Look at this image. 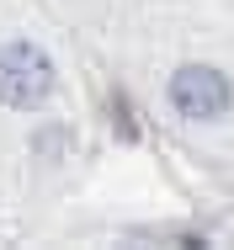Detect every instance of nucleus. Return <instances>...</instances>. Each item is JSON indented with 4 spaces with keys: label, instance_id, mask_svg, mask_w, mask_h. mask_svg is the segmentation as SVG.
I'll return each instance as SVG.
<instances>
[{
    "label": "nucleus",
    "instance_id": "obj_2",
    "mask_svg": "<svg viewBox=\"0 0 234 250\" xmlns=\"http://www.w3.org/2000/svg\"><path fill=\"white\" fill-rule=\"evenodd\" d=\"M229 80L213 69V64H187V69H176L170 75V106L191 117V123H213V117H224L229 112Z\"/></svg>",
    "mask_w": 234,
    "mask_h": 250
},
{
    "label": "nucleus",
    "instance_id": "obj_1",
    "mask_svg": "<svg viewBox=\"0 0 234 250\" xmlns=\"http://www.w3.org/2000/svg\"><path fill=\"white\" fill-rule=\"evenodd\" d=\"M53 91V64L38 43H5L0 48V101L5 106H38Z\"/></svg>",
    "mask_w": 234,
    "mask_h": 250
}]
</instances>
